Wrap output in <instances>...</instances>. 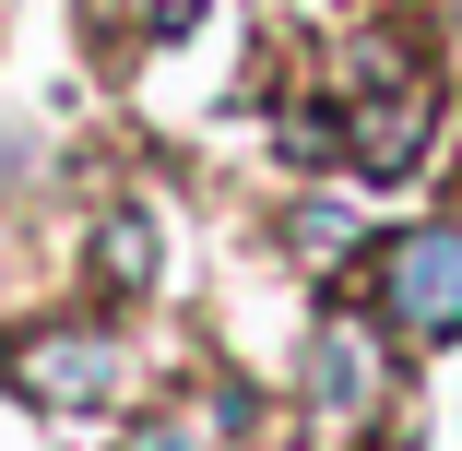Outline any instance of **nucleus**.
I'll use <instances>...</instances> for the list:
<instances>
[{
    "label": "nucleus",
    "mask_w": 462,
    "mask_h": 451,
    "mask_svg": "<svg viewBox=\"0 0 462 451\" xmlns=\"http://www.w3.org/2000/svg\"><path fill=\"white\" fill-rule=\"evenodd\" d=\"M131 451H190V439H166V428H154V439H131Z\"/></svg>",
    "instance_id": "obj_7"
},
{
    "label": "nucleus",
    "mask_w": 462,
    "mask_h": 451,
    "mask_svg": "<svg viewBox=\"0 0 462 451\" xmlns=\"http://www.w3.org/2000/svg\"><path fill=\"white\" fill-rule=\"evenodd\" d=\"M367 83H380V96L356 108V178H403V166L427 155L439 96H427V83H392V60H367Z\"/></svg>",
    "instance_id": "obj_3"
},
{
    "label": "nucleus",
    "mask_w": 462,
    "mask_h": 451,
    "mask_svg": "<svg viewBox=\"0 0 462 451\" xmlns=\"http://www.w3.org/2000/svg\"><path fill=\"white\" fill-rule=\"evenodd\" d=\"M309 392H320L332 416H367V404H380V344H367L356 321H320V344H309Z\"/></svg>",
    "instance_id": "obj_4"
},
{
    "label": "nucleus",
    "mask_w": 462,
    "mask_h": 451,
    "mask_svg": "<svg viewBox=\"0 0 462 451\" xmlns=\"http://www.w3.org/2000/svg\"><path fill=\"white\" fill-rule=\"evenodd\" d=\"M143 13H154V24H166V36H178V24H190V13H202V0H143Z\"/></svg>",
    "instance_id": "obj_6"
},
{
    "label": "nucleus",
    "mask_w": 462,
    "mask_h": 451,
    "mask_svg": "<svg viewBox=\"0 0 462 451\" xmlns=\"http://www.w3.org/2000/svg\"><path fill=\"white\" fill-rule=\"evenodd\" d=\"M380 309L403 333H427V344L462 333V226H415V238L380 249Z\"/></svg>",
    "instance_id": "obj_1"
},
{
    "label": "nucleus",
    "mask_w": 462,
    "mask_h": 451,
    "mask_svg": "<svg viewBox=\"0 0 462 451\" xmlns=\"http://www.w3.org/2000/svg\"><path fill=\"white\" fill-rule=\"evenodd\" d=\"M107 274H119V286H143V274H154V226H143V214H119V226H107Z\"/></svg>",
    "instance_id": "obj_5"
},
{
    "label": "nucleus",
    "mask_w": 462,
    "mask_h": 451,
    "mask_svg": "<svg viewBox=\"0 0 462 451\" xmlns=\"http://www.w3.org/2000/svg\"><path fill=\"white\" fill-rule=\"evenodd\" d=\"M13 392L83 416V404L119 392V344H107V333H36V344H13Z\"/></svg>",
    "instance_id": "obj_2"
}]
</instances>
